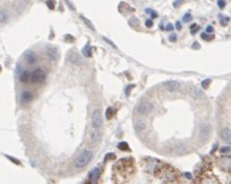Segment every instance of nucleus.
Instances as JSON below:
<instances>
[{
	"label": "nucleus",
	"mask_w": 231,
	"mask_h": 184,
	"mask_svg": "<svg viewBox=\"0 0 231 184\" xmlns=\"http://www.w3.org/2000/svg\"><path fill=\"white\" fill-rule=\"evenodd\" d=\"M93 159V152L91 150H84L74 160V165L76 168H84L87 167Z\"/></svg>",
	"instance_id": "nucleus-1"
},
{
	"label": "nucleus",
	"mask_w": 231,
	"mask_h": 184,
	"mask_svg": "<svg viewBox=\"0 0 231 184\" xmlns=\"http://www.w3.org/2000/svg\"><path fill=\"white\" fill-rule=\"evenodd\" d=\"M173 25H172L171 24V23H169V24L167 25V27H165V29H167V30H169V31H170V30H173Z\"/></svg>",
	"instance_id": "nucleus-38"
},
{
	"label": "nucleus",
	"mask_w": 231,
	"mask_h": 184,
	"mask_svg": "<svg viewBox=\"0 0 231 184\" xmlns=\"http://www.w3.org/2000/svg\"><path fill=\"white\" fill-rule=\"evenodd\" d=\"M80 18H81V20H82V21L84 22V24L87 25L88 28H91L92 30H95V27H94L93 23H92V22L90 21V20H88V19H87V18H85V17H84V16H80Z\"/></svg>",
	"instance_id": "nucleus-18"
},
{
	"label": "nucleus",
	"mask_w": 231,
	"mask_h": 184,
	"mask_svg": "<svg viewBox=\"0 0 231 184\" xmlns=\"http://www.w3.org/2000/svg\"><path fill=\"white\" fill-rule=\"evenodd\" d=\"M169 38H170L171 42H175V41L177 40V37H176V34H172Z\"/></svg>",
	"instance_id": "nucleus-36"
},
{
	"label": "nucleus",
	"mask_w": 231,
	"mask_h": 184,
	"mask_svg": "<svg viewBox=\"0 0 231 184\" xmlns=\"http://www.w3.org/2000/svg\"><path fill=\"white\" fill-rule=\"evenodd\" d=\"M210 82H211V81H210V79H205V80H203L202 83H201V84H202V87H203L204 88H207L209 87V83H210Z\"/></svg>",
	"instance_id": "nucleus-30"
},
{
	"label": "nucleus",
	"mask_w": 231,
	"mask_h": 184,
	"mask_svg": "<svg viewBox=\"0 0 231 184\" xmlns=\"http://www.w3.org/2000/svg\"><path fill=\"white\" fill-rule=\"evenodd\" d=\"M98 176H99V170H98V168H95V170L91 173L90 183L91 184H96L97 180H98Z\"/></svg>",
	"instance_id": "nucleus-15"
},
{
	"label": "nucleus",
	"mask_w": 231,
	"mask_h": 184,
	"mask_svg": "<svg viewBox=\"0 0 231 184\" xmlns=\"http://www.w3.org/2000/svg\"><path fill=\"white\" fill-rule=\"evenodd\" d=\"M105 117H106V119H107V120H111V119L114 117V111H112V108L111 107H108L107 109H106Z\"/></svg>",
	"instance_id": "nucleus-24"
},
{
	"label": "nucleus",
	"mask_w": 231,
	"mask_h": 184,
	"mask_svg": "<svg viewBox=\"0 0 231 184\" xmlns=\"http://www.w3.org/2000/svg\"><path fill=\"white\" fill-rule=\"evenodd\" d=\"M47 56H48V58L51 59V61H55V59L57 58V53H56L55 49H53V48L47 49Z\"/></svg>",
	"instance_id": "nucleus-17"
},
{
	"label": "nucleus",
	"mask_w": 231,
	"mask_h": 184,
	"mask_svg": "<svg viewBox=\"0 0 231 184\" xmlns=\"http://www.w3.org/2000/svg\"><path fill=\"white\" fill-rule=\"evenodd\" d=\"M145 128H146V124H145L144 122L138 121V123L135 124V129H137V131H138V132L143 131Z\"/></svg>",
	"instance_id": "nucleus-19"
},
{
	"label": "nucleus",
	"mask_w": 231,
	"mask_h": 184,
	"mask_svg": "<svg viewBox=\"0 0 231 184\" xmlns=\"http://www.w3.org/2000/svg\"><path fill=\"white\" fill-rule=\"evenodd\" d=\"M91 50H92V48H91V46H90V44H87V45L84 46V48L82 49V53H84V56H91Z\"/></svg>",
	"instance_id": "nucleus-20"
},
{
	"label": "nucleus",
	"mask_w": 231,
	"mask_h": 184,
	"mask_svg": "<svg viewBox=\"0 0 231 184\" xmlns=\"http://www.w3.org/2000/svg\"><path fill=\"white\" fill-rule=\"evenodd\" d=\"M102 124L103 121H102L101 111L99 109H95L93 111V114H92V125H93L94 128L99 129L102 126Z\"/></svg>",
	"instance_id": "nucleus-4"
},
{
	"label": "nucleus",
	"mask_w": 231,
	"mask_h": 184,
	"mask_svg": "<svg viewBox=\"0 0 231 184\" xmlns=\"http://www.w3.org/2000/svg\"><path fill=\"white\" fill-rule=\"evenodd\" d=\"M212 31H214V27H212V26H210V25L207 26V27H206V32H207V34H211Z\"/></svg>",
	"instance_id": "nucleus-35"
},
{
	"label": "nucleus",
	"mask_w": 231,
	"mask_h": 184,
	"mask_svg": "<svg viewBox=\"0 0 231 184\" xmlns=\"http://www.w3.org/2000/svg\"><path fill=\"white\" fill-rule=\"evenodd\" d=\"M164 87L165 90H168L169 92H177L180 90V83L178 81H175V80H171V81L165 82Z\"/></svg>",
	"instance_id": "nucleus-7"
},
{
	"label": "nucleus",
	"mask_w": 231,
	"mask_h": 184,
	"mask_svg": "<svg viewBox=\"0 0 231 184\" xmlns=\"http://www.w3.org/2000/svg\"><path fill=\"white\" fill-rule=\"evenodd\" d=\"M101 137H102V134L100 131H93L91 133L90 135V139L92 142H99L100 141H101Z\"/></svg>",
	"instance_id": "nucleus-14"
},
{
	"label": "nucleus",
	"mask_w": 231,
	"mask_h": 184,
	"mask_svg": "<svg viewBox=\"0 0 231 184\" xmlns=\"http://www.w3.org/2000/svg\"><path fill=\"white\" fill-rule=\"evenodd\" d=\"M176 29H178V30H180V29H181V23H180L179 21L176 22Z\"/></svg>",
	"instance_id": "nucleus-39"
},
{
	"label": "nucleus",
	"mask_w": 231,
	"mask_h": 184,
	"mask_svg": "<svg viewBox=\"0 0 231 184\" xmlns=\"http://www.w3.org/2000/svg\"><path fill=\"white\" fill-rule=\"evenodd\" d=\"M199 26H198L197 24H192V26H191V32H192V34H196V32L199 30Z\"/></svg>",
	"instance_id": "nucleus-27"
},
{
	"label": "nucleus",
	"mask_w": 231,
	"mask_h": 184,
	"mask_svg": "<svg viewBox=\"0 0 231 184\" xmlns=\"http://www.w3.org/2000/svg\"><path fill=\"white\" fill-rule=\"evenodd\" d=\"M218 5H219V7L223 8V7H225V5H226V2H225V0H219Z\"/></svg>",
	"instance_id": "nucleus-33"
},
{
	"label": "nucleus",
	"mask_w": 231,
	"mask_h": 184,
	"mask_svg": "<svg viewBox=\"0 0 231 184\" xmlns=\"http://www.w3.org/2000/svg\"><path fill=\"white\" fill-rule=\"evenodd\" d=\"M153 110V104L148 101L141 102L135 106V111L140 114H148Z\"/></svg>",
	"instance_id": "nucleus-2"
},
{
	"label": "nucleus",
	"mask_w": 231,
	"mask_h": 184,
	"mask_svg": "<svg viewBox=\"0 0 231 184\" xmlns=\"http://www.w3.org/2000/svg\"><path fill=\"white\" fill-rule=\"evenodd\" d=\"M25 61L28 65H34L38 61V56L34 51L29 50L25 53Z\"/></svg>",
	"instance_id": "nucleus-9"
},
{
	"label": "nucleus",
	"mask_w": 231,
	"mask_h": 184,
	"mask_svg": "<svg viewBox=\"0 0 231 184\" xmlns=\"http://www.w3.org/2000/svg\"><path fill=\"white\" fill-rule=\"evenodd\" d=\"M46 74L42 69H35L34 72L31 73V81L34 83H40L45 79Z\"/></svg>",
	"instance_id": "nucleus-6"
},
{
	"label": "nucleus",
	"mask_w": 231,
	"mask_h": 184,
	"mask_svg": "<svg viewBox=\"0 0 231 184\" xmlns=\"http://www.w3.org/2000/svg\"><path fill=\"white\" fill-rule=\"evenodd\" d=\"M145 25H146L148 28L152 27V25H153V22H152V20H146V22H145Z\"/></svg>",
	"instance_id": "nucleus-34"
},
{
	"label": "nucleus",
	"mask_w": 231,
	"mask_h": 184,
	"mask_svg": "<svg viewBox=\"0 0 231 184\" xmlns=\"http://www.w3.org/2000/svg\"><path fill=\"white\" fill-rule=\"evenodd\" d=\"M183 1V0H176V2H174V7H178V5H180V3Z\"/></svg>",
	"instance_id": "nucleus-37"
},
{
	"label": "nucleus",
	"mask_w": 231,
	"mask_h": 184,
	"mask_svg": "<svg viewBox=\"0 0 231 184\" xmlns=\"http://www.w3.org/2000/svg\"><path fill=\"white\" fill-rule=\"evenodd\" d=\"M129 25L132 26V27H137V26L140 25V21L138 20V18L132 17V18H130V20H129Z\"/></svg>",
	"instance_id": "nucleus-21"
},
{
	"label": "nucleus",
	"mask_w": 231,
	"mask_h": 184,
	"mask_svg": "<svg viewBox=\"0 0 231 184\" xmlns=\"http://www.w3.org/2000/svg\"><path fill=\"white\" fill-rule=\"evenodd\" d=\"M201 38H203V40H205V41H211L212 38H214V35H209V34H201Z\"/></svg>",
	"instance_id": "nucleus-26"
},
{
	"label": "nucleus",
	"mask_w": 231,
	"mask_h": 184,
	"mask_svg": "<svg viewBox=\"0 0 231 184\" xmlns=\"http://www.w3.org/2000/svg\"><path fill=\"white\" fill-rule=\"evenodd\" d=\"M218 167L225 172L231 171V157L224 156L219 158L218 160Z\"/></svg>",
	"instance_id": "nucleus-5"
},
{
	"label": "nucleus",
	"mask_w": 231,
	"mask_h": 184,
	"mask_svg": "<svg viewBox=\"0 0 231 184\" xmlns=\"http://www.w3.org/2000/svg\"><path fill=\"white\" fill-rule=\"evenodd\" d=\"M192 48H200V45L199 44H197V42H196L194 45H192Z\"/></svg>",
	"instance_id": "nucleus-40"
},
{
	"label": "nucleus",
	"mask_w": 231,
	"mask_h": 184,
	"mask_svg": "<svg viewBox=\"0 0 231 184\" xmlns=\"http://www.w3.org/2000/svg\"><path fill=\"white\" fill-rule=\"evenodd\" d=\"M151 16H152V18H155V17H157V14H156L155 11H152V13H151Z\"/></svg>",
	"instance_id": "nucleus-41"
},
{
	"label": "nucleus",
	"mask_w": 231,
	"mask_h": 184,
	"mask_svg": "<svg viewBox=\"0 0 231 184\" xmlns=\"http://www.w3.org/2000/svg\"><path fill=\"white\" fill-rule=\"evenodd\" d=\"M188 92L189 94V96L195 98V99H198V98H200L202 96V92L200 91V88H198L197 87H195V85H188Z\"/></svg>",
	"instance_id": "nucleus-8"
},
{
	"label": "nucleus",
	"mask_w": 231,
	"mask_h": 184,
	"mask_svg": "<svg viewBox=\"0 0 231 184\" xmlns=\"http://www.w3.org/2000/svg\"><path fill=\"white\" fill-rule=\"evenodd\" d=\"M103 40H104V41H105V42H107V43H108V44H109V45H111V46H112V47H114V48H115V49H117V48H118V47H117V46H116V45H115V44H114V43H112V42H111V40H108V38H103Z\"/></svg>",
	"instance_id": "nucleus-32"
},
{
	"label": "nucleus",
	"mask_w": 231,
	"mask_h": 184,
	"mask_svg": "<svg viewBox=\"0 0 231 184\" xmlns=\"http://www.w3.org/2000/svg\"><path fill=\"white\" fill-rule=\"evenodd\" d=\"M211 131H212V128L210 124H207V123L201 124V126L199 128V137L202 139V141H206L210 136V134H211Z\"/></svg>",
	"instance_id": "nucleus-3"
},
{
	"label": "nucleus",
	"mask_w": 231,
	"mask_h": 184,
	"mask_svg": "<svg viewBox=\"0 0 231 184\" xmlns=\"http://www.w3.org/2000/svg\"><path fill=\"white\" fill-rule=\"evenodd\" d=\"M221 138L225 141H231V130L229 128H224L220 133Z\"/></svg>",
	"instance_id": "nucleus-13"
},
{
	"label": "nucleus",
	"mask_w": 231,
	"mask_h": 184,
	"mask_svg": "<svg viewBox=\"0 0 231 184\" xmlns=\"http://www.w3.org/2000/svg\"><path fill=\"white\" fill-rule=\"evenodd\" d=\"M200 184H218L217 181H215L211 178H204V179L201 180Z\"/></svg>",
	"instance_id": "nucleus-22"
},
{
	"label": "nucleus",
	"mask_w": 231,
	"mask_h": 184,
	"mask_svg": "<svg viewBox=\"0 0 231 184\" xmlns=\"http://www.w3.org/2000/svg\"><path fill=\"white\" fill-rule=\"evenodd\" d=\"M46 5L50 8V10H54V1H53V0H47Z\"/></svg>",
	"instance_id": "nucleus-28"
},
{
	"label": "nucleus",
	"mask_w": 231,
	"mask_h": 184,
	"mask_svg": "<svg viewBox=\"0 0 231 184\" xmlns=\"http://www.w3.org/2000/svg\"><path fill=\"white\" fill-rule=\"evenodd\" d=\"M220 151H221V153H228L231 151V148L230 147H222Z\"/></svg>",
	"instance_id": "nucleus-31"
},
{
	"label": "nucleus",
	"mask_w": 231,
	"mask_h": 184,
	"mask_svg": "<svg viewBox=\"0 0 231 184\" xmlns=\"http://www.w3.org/2000/svg\"><path fill=\"white\" fill-rule=\"evenodd\" d=\"M34 98V95L30 91H23L21 94V97H20V101L23 104H26V103H29Z\"/></svg>",
	"instance_id": "nucleus-10"
},
{
	"label": "nucleus",
	"mask_w": 231,
	"mask_h": 184,
	"mask_svg": "<svg viewBox=\"0 0 231 184\" xmlns=\"http://www.w3.org/2000/svg\"><path fill=\"white\" fill-rule=\"evenodd\" d=\"M118 148H119L121 151H128L129 150V146L127 145V142H125V141L120 142V144L118 145Z\"/></svg>",
	"instance_id": "nucleus-23"
},
{
	"label": "nucleus",
	"mask_w": 231,
	"mask_h": 184,
	"mask_svg": "<svg viewBox=\"0 0 231 184\" xmlns=\"http://www.w3.org/2000/svg\"><path fill=\"white\" fill-rule=\"evenodd\" d=\"M68 61L73 65L80 64V57H79L78 53H76L75 51H71L68 53Z\"/></svg>",
	"instance_id": "nucleus-11"
},
{
	"label": "nucleus",
	"mask_w": 231,
	"mask_h": 184,
	"mask_svg": "<svg viewBox=\"0 0 231 184\" xmlns=\"http://www.w3.org/2000/svg\"><path fill=\"white\" fill-rule=\"evenodd\" d=\"M29 80H31V73L27 72V71H24L21 76H20V81L21 82H28Z\"/></svg>",
	"instance_id": "nucleus-16"
},
{
	"label": "nucleus",
	"mask_w": 231,
	"mask_h": 184,
	"mask_svg": "<svg viewBox=\"0 0 231 184\" xmlns=\"http://www.w3.org/2000/svg\"><path fill=\"white\" fill-rule=\"evenodd\" d=\"M0 20H1V24H3V22L7 21V13H5V11L3 8H1V11H0Z\"/></svg>",
	"instance_id": "nucleus-25"
},
{
	"label": "nucleus",
	"mask_w": 231,
	"mask_h": 184,
	"mask_svg": "<svg viewBox=\"0 0 231 184\" xmlns=\"http://www.w3.org/2000/svg\"><path fill=\"white\" fill-rule=\"evenodd\" d=\"M172 151H173L174 154H183L186 151V147L183 144H176L172 147Z\"/></svg>",
	"instance_id": "nucleus-12"
},
{
	"label": "nucleus",
	"mask_w": 231,
	"mask_h": 184,
	"mask_svg": "<svg viewBox=\"0 0 231 184\" xmlns=\"http://www.w3.org/2000/svg\"><path fill=\"white\" fill-rule=\"evenodd\" d=\"M192 19V15L191 14H185L184 15V16H183V22H189V21H191V20Z\"/></svg>",
	"instance_id": "nucleus-29"
}]
</instances>
